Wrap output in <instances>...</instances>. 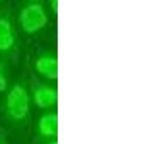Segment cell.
I'll use <instances>...</instances> for the list:
<instances>
[{
  "label": "cell",
  "mask_w": 160,
  "mask_h": 144,
  "mask_svg": "<svg viewBox=\"0 0 160 144\" xmlns=\"http://www.w3.org/2000/svg\"><path fill=\"white\" fill-rule=\"evenodd\" d=\"M4 107L11 121L19 124L28 119L30 112V97L24 84L17 83L8 90Z\"/></svg>",
  "instance_id": "1"
},
{
  "label": "cell",
  "mask_w": 160,
  "mask_h": 144,
  "mask_svg": "<svg viewBox=\"0 0 160 144\" xmlns=\"http://www.w3.org/2000/svg\"><path fill=\"white\" fill-rule=\"evenodd\" d=\"M18 22L22 30L28 35H34L41 31L48 22L47 13L43 5L39 1L28 2L21 10Z\"/></svg>",
  "instance_id": "2"
},
{
  "label": "cell",
  "mask_w": 160,
  "mask_h": 144,
  "mask_svg": "<svg viewBox=\"0 0 160 144\" xmlns=\"http://www.w3.org/2000/svg\"><path fill=\"white\" fill-rule=\"evenodd\" d=\"M36 72L51 80H57L58 78V58L51 52H43L35 60Z\"/></svg>",
  "instance_id": "3"
},
{
  "label": "cell",
  "mask_w": 160,
  "mask_h": 144,
  "mask_svg": "<svg viewBox=\"0 0 160 144\" xmlns=\"http://www.w3.org/2000/svg\"><path fill=\"white\" fill-rule=\"evenodd\" d=\"M16 45V32L8 13L0 15V53L11 52Z\"/></svg>",
  "instance_id": "4"
},
{
  "label": "cell",
  "mask_w": 160,
  "mask_h": 144,
  "mask_svg": "<svg viewBox=\"0 0 160 144\" xmlns=\"http://www.w3.org/2000/svg\"><path fill=\"white\" fill-rule=\"evenodd\" d=\"M32 100L40 108H49L57 104L58 93L57 89L48 85H38L32 90Z\"/></svg>",
  "instance_id": "5"
},
{
  "label": "cell",
  "mask_w": 160,
  "mask_h": 144,
  "mask_svg": "<svg viewBox=\"0 0 160 144\" xmlns=\"http://www.w3.org/2000/svg\"><path fill=\"white\" fill-rule=\"evenodd\" d=\"M38 132L42 138H56L58 135V114L45 113L38 122Z\"/></svg>",
  "instance_id": "6"
},
{
  "label": "cell",
  "mask_w": 160,
  "mask_h": 144,
  "mask_svg": "<svg viewBox=\"0 0 160 144\" xmlns=\"http://www.w3.org/2000/svg\"><path fill=\"white\" fill-rule=\"evenodd\" d=\"M8 89V76L4 66L0 64V93L5 91Z\"/></svg>",
  "instance_id": "7"
},
{
  "label": "cell",
  "mask_w": 160,
  "mask_h": 144,
  "mask_svg": "<svg viewBox=\"0 0 160 144\" xmlns=\"http://www.w3.org/2000/svg\"><path fill=\"white\" fill-rule=\"evenodd\" d=\"M58 0H51L49 1V6H51V8H52V11L54 12V15H57L58 13Z\"/></svg>",
  "instance_id": "8"
},
{
  "label": "cell",
  "mask_w": 160,
  "mask_h": 144,
  "mask_svg": "<svg viewBox=\"0 0 160 144\" xmlns=\"http://www.w3.org/2000/svg\"><path fill=\"white\" fill-rule=\"evenodd\" d=\"M46 144H58V142H57L56 139H53V141H51V142H48V143Z\"/></svg>",
  "instance_id": "9"
},
{
  "label": "cell",
  "mask_w": 160,
  "mask_h": 144,
  "mask_svg": "<svg viewBox=\"0 0 160 144\" xmlns=\"http://www.w3.org/2000/svg\"><path fill=\"white\" fill-rule=\"evenodd\" d=\"M0 144H6L5 143V141H4V138L0 136Z\"/></svg>",
  "instance_id": "10"
}]
</instances>
